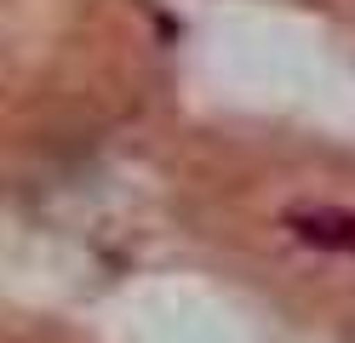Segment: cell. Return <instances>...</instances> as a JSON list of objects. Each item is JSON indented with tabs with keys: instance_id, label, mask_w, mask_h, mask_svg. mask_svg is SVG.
Returning <instances> with one entry per match:
<instances>
[{
	"instance_id": "obj_1",
	"label": "cell",
	"mask_w": 355,
	"mask_h": 343,
	"mask_svg": "<svg viewBox=\"0 0 355 343\" xmlns=\"http://www.w3.org/2000/svg\"><path fill=\"white\" fill-rule=\"evenodd\" d=\"M286 235L315 246V252H332V258H355V212L344 206H293L281 218Z\"/></svg>"
}]
</instances>
